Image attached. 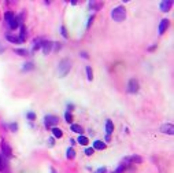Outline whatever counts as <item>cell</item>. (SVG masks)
<instances>
[{
    "instance_id": "1",
    "label": "cell",
    "mask_w": 174,
    "mask_h": 173,
    "mask_svg": "<svg viewBox=\"0 0 174 173\" xmlns=\"http://www.w3.org/2000/svg\"><path fill=\"white\" fill-rule=\"evenodd\" d=\"M71 69V62L70 59H62L59 65H58V76L59 77H65L69 74V72Z\"/></svg>"
},
{
    "instance_id": "2",
    "label": "cell",
    "mask_w": 174,
    "mask_h": 173,
    "mask_svg": "<svg viewBox=\"0 0 174 173\" xmlns=\"http://www.w3.org/2000/svg\"><path fill=\"white\" fill-rule=\"evenodd\" d=\"M111 18L115 22H122V21H125V18H126V10H125V7H122V6L115 7L111 11Z\"/></svg>"
},
{
    "instance_id": "3",
    "label": "cell",
    "mask_w": 174,
    "mask_h": 173,
    "mask_svg": "<svg viewBox=\"0 0 174 173\" xmlns=\"http://www.w3.org/2000/svg\"><path fill=\"white\" fill-rule=\"evenodd\" d=\"M59 118L56 115H45L44 117V125L47 128H54L58 124Z\"/></svg>"
},
{
    "instance_id": "4",
    "label": "cell",
    "mask_w": 174,
    "mask_h": 173,
    "mask_svg": "<svg viewBox=\"0 0 174 173\" xmlns=\"http://www.w3.org/2000/svg\"><path fill=\"white\" fill-rule=\"evenodd\" d=\"M0 147H1V154L6 157V158H10V157L12 155V154H11V147H10V144L7 143L6 140H1Z\"/></svg>"
},
{
    "instance_id": "5",
    "label": "cell",
    "mask_w": 174,
    "mask_h": 173,
    "mask_svg": "<svg viewBox=\"0 0 174 173\" xmlns=\"http://www.w3.org/2000/svg\"><path fill=\"white\" fill-rule=\"evenodd\" d=\"M137 91H139V81L136 80V78L129 80V82H128V92L129 93H136Z\"/></svg>"
},
{
    "instance_id": "6",
    "label": "cell",
    "mask_w": 174,
    "mask_h": 173,
    "mask_svg": "<svg viewBox=\"0 0 174 173\" xmlns=\"http://www.w3.org/2000/svg\"><path fill=\"white\" fill-rule=\"evenodd\" d=\"M160 132L166 133V135H173V133H174L173 124H163L162 127H160Z\"/></svg>"
},
{
    "instance_id": "7",
    "label": "cell",
    "mask_w": 174,
    "mask_h": 173,
    "mask_svg": "<svg viewBox=\"0 0 174 173\" xmlns=\"http://www.w3.org/2000/svg\"><path fill=\"white\" fill-rule=\"evenodd\" d=\"M52 43L51 41H43V44H41V50H43V54L44 55H48L51 52V50H52Z\"/></svg>"
},
{
    "instance_id": "8",
    "label": "cell",
    "mask_w": 174,
    "mask_h": 173,
    "mask_svg": "<svg viewBox=\"0 0 174 173\" xmlns=\"http://www.w3.org/2000/svg\"><path fill=\"white\" fill-rule=\"evenodd\" d=\"M171 6H173V1H170V0H163L159 7H160V11L166 12V11H169V10L171 8Z\"/></svg>"
},
{
    "instance_id": "9",
    "label": "cell",
    "mask_w": 174,
    "mask_h": 173,
    "mask_svg": "<svg viewBox=\"0 0 174 173\" xmlns=\"http://www.w3.org/2000/svg\"><path fill=\"white\" fill-rule=\"evenodd\" d=\"M167 26H169V21L167 19H162L160 21V25H159V35H163L166 32Z\"/></svg>"
},
{
    "instance_id": "10",
    "label": "cell",
    "mask_w": 174,
    "mask_h": 173,
    "mask_svg": "<svg viewBox=\"0 0 174 173\" xmlns=\"http://www.w3.org/2000/svg\"><path fill=\"white\" fill-rule=\"evenodd\" d=\"M92 148H93V150H104V148H106V143L101 142V140H95Z\"/></svg>"
},
{
    "instance_id": "11",
    "label": "cell",
    "mask_w": 174,
    "mask_h": 173,
    "mask_svg": "<svg viewBox=\"0 0 174 173\" xmlns=\"http://www.w3.org/2000/svg\"><path fill=\"white\" fill-rule=\"evenodd\" d=\"M112 131H114V124L110 120H107L106 121V133L107 135H111Z\"/></svg>"
},
{
    "instance_id": "12",
    "label": "cell",
    "mask_w": 174,
    "mask_h": 173,
    "mask_svg": "<svg viewBox=\"0 0 174 173\" xmlns=\"http://www.w3.org/2000/svg\"><path fill=\"white\" fill-rule=\"evenodd\" d=\"M51 129H52V135H54V138L60 139L63 136V132L59 129V128H51Z\"/></svg>"
},
{
    "instance_id": "13",
    "label": "cell",
    "mask_w": 174,
    "mask_h": 173,
    "mask_svg": "<svg viewBox=\"0 0 174 173\" xmlns=\"http://www.w3.org/2000/svg\"><path fill=\"white\" fill-rule=\"evenodd\" d=\"M128 161L135 162V163H141L143 159H141V157H139V155H133V157H128Z\"/></svg>"
},
{
    "instance_id": "14",
    "label": "cell",
    "mask_w": 174,
    "mask_h": 173,
    "mask_svg": "<svg viewBox=\"0 0 174 173\" xmlns=\"http://www.w3.org/2000/svg\"><path fill=\"white\" fill-rule=\"evenodd\" d=\"M26 36L28 35H26V29H25V26H21V35H19V37H18V39L21 40V43L26 40Z\"/></svg>"
},
{
    "instance_id": "15",
    "label": "cell",
    "mask_w": 174,
    "mask_h": 173,
    "mask_svg": "<svg viewBox=\"0 0 174 173\" xmlns=\"http://www.w3.org/2000/svg\"><path fill=\"white\" fill-rule=\"evenodd\" d=\"M6 39L10 41V43H15V44H19V43H21V40H19L18 37H15V36H11V35H7Z\"/></svg>"
},
{
    "instance_id": "16",
    "label": "cell",
    "mask_w": 174,
    "mask_h": 173,
    "mask_svg": "<svg viewBox=\"0 0 174 173\" xmlns=\"http://www.w3.org/2000/svg\"><path fill=\"white\" fill-rule=\"evenodd\" d=\"M41 44H43V40L41 39H36L33 43V51H37L39 48H41Z\"/></svg>"
},
{
    "instance_id": "17",
    "label": "cell",
    "mask_w": 174,
    "mask_h": 173,
    "mask_svg": "<svg viewBox=\"0 0 174 173\" xmlns=\"http://www.w3.org/2000/svg\"><path fill=\"white\" fill-rule=\"evenodd\" d=\"M71 131L75 133H80V135H82V132H84V129H82V127H80V125H75V124H73L71 125Z\"/></svg>"
},
{
    "instance_id": "18",
    "label": "cell",
    "mask_w": 174,
    "mask_h": 173,
    "mask_svg": "<svg viewBox=\"0 0 174 173\" xmlns=\"http://www.w3.org/2000/svg\"><path fill=\"white\" fill-rule=\"evenodd\" d=\"M66 157H67L69 159H73L74 157H75V151H74L73 147H70V148H67V151H66Z\"/></svg>"
},
{
    "instance_id": "19",
    "label": "cell",
    "mask_w": 174,
    "mask_h": 173,
    "mask_svg": "<svg viewBox=\"0 0 174 173\" xmlns=\"http://www.w3.org/2000/svg\"><path fill=\"white\" fill-rule=\"evenodd\" d=\"M77 142H78L80 144H82V146H86L89 140H88V138H85V136H82V135H80L78 139H77Z\"/></svg>"
},
{
    "instance_id": "20",
    "label": "cell",
    "mask_w": 174,
    "mask_h": 173,
    "mask_svg": "<svg viewBox=\"0 0 174 173\" xmlns=\"http://www.w3.org/2000/svg\"><path fill=\"white\" fill-rule=\"evenodd\" d=\"M4 18H6V22H7V23H10V22L12 21V19L15 18V15H14V14H12L11 11H8V12H6V14H4Z\"/></svg>"
},
{
    "instance_id": "21",
    "label": "cell",
    "mask_w": 174,
    "mask_h": 173,
    "mask_svg": "<svg viewBox=\"0 0 174 173\" xmlns=\"http://www.w3.org/2000/svg\"><path fill=\"white\" fill-rule=\"evenodd\" d=\"M14 52L18 54V55H21V57H28L29 55V52L26 50H22V48H17V50H14Z\"/></svg>"
},
{
    "instance_id": "22",
    "label": "cell",
    "mask_w": 174,
    "mask_h": 173,
    "mask_svg": "<svg viewBox=\"0 0 174 173\" xmlns=\"http://www.w3.org/2000/svg\"><path fill=\"white\" fill-rule=\"evenodd\" d=\"M33 69H34V65L32 63V62H28V63L23 65L22 72H29V70H33Z\"/></svg>"
},
{
    "instance_id": "23",
    "label": "cell",
    "mask_w": 174,
    "mask_h": 173,
    "mask_svg": "<svg viewBox=\"0 0 174 173\" xmlns=\"http://www.w3.org/2000/svg\"><path fill=\"white\" fill-rule=\"evenodd\" d=\"M85 70H86V76H88V80L92 81V80H93V72H92V67H90V66H86V67H85Z\"/></svg>"
},
{
    "instance_id": "24",
    "label": "cell",
    "mask_w": 174,
    "mask_h": 173,
    "mask_svg": "<svg viewBox=\"0 0 174 173\" xmlns=\"http://www.w3.org/2000/svg\"><path fill=\"white\" fill-rule=\"evenodd\" d=\"M65 120H66L67 122H71V121H73V115H71V113H70V111H67V113L65 114Z\"/></svg>"
},
{
    "instance_id": "25",
    "label": "cell",
    "mask_w": 174,
    "mask_h": 173,
    "mask_svg": "<svg viewBox=\"0 0 174 173\" xmlns=\"http://www.w3.org/2000/svg\"><path fill=\"white\" fill-rule=\"evenodd\" d=\"M26 117H28V120H30V121H33V120H36V114H34L33 111H29L28 114H26Z\"/></svg>"
},
{
    "instance_id": "26",
    "label": "cell",
    "mask_w": 174,
    "mask_h": 173,
    "mask_svg": "<svg viewBox=\"0 0 174 173\" xmlns=\"http://www.w3.org/2000/svg\"><path fill=\"white\" fill-rule=\"evenodd\" d=\"M93 148H92V147H89V148H85V154H86V155H92V154H93Z\"/></svg>"
},
{
    "instance_id": "27",
    "label": "cell",
    "mask_w": 174,
    "mask_h": 173,
    "mask_svg": "<svg viewBox=\"0 0 174 173\" xmlns=\"http://www.w3.org/2000/svg\"><path fill=\"white\" fill-rule=\"evenodd\" d=\"M60 30H62V36L65 37V39H66V37H67V32H66V28H65V26H62V28H60Z\"/></svg>"
},
{
    "instance_id": "28",
    "label": "cell",
    "mask_w": 174,
    "mask_h": 173,
    "mask_svg": "<svg viewBox=\"0 0 174 173\" xmlns=\"http://www.w3.org/2000/svg\"><path fill=\"white\" fill-rule=\"evenodd\" d=\"M10 128H11V131H12V132H17L18 125H17V124H11V125H10Z\"/></svg>"
},
{
    "instance_id": "29",
    "label": "cell",
    "mask_w": 174,
    "mask_h": 173,
    "mask_svg": "<svg viewBox=\"0 0 174 173\" xmlns=\"http://www.w3.org/2000/svg\"><path fill=\"white\" fill-rule=\"evenodd\" d=\"M106 172V168H100V169H97L95 173H104Z\"/></svg>"
},
{
    "instance_id": "30",
    "label": "cell",
    "mask_w": 174,
    "mask_h": 173,
    "mask_svg": "<svg viewBox=\"0 0 174 173\" xmlns=\"http://www.w3.org/2000/svg\"><path fill=\"white\" fill-rule=\"evenodd\" d=\"M92 21H93V17L89 18V21H88V26H90V23H92Z\"/></svg>"
},
{
    "instance_id": "31",
    "label": "cell",
    "mask_w": 174,
    "mask_h": 173,
    "mask_svg": "<svg viewBox=\"0 0 174 173\" xmlns=\"http://www.w3.org/2000/svg\"><path fill=\"white\" fill-rule=\"evenodd\" d=\"M52 144H54V139L51 138V139H50V146H52Z\"/></svg>"
},
{
    "instance_id": "32",
    "label": "cell",
    "mask_w": 174,
    "mask_h": 173,
    "mask_svg": "<svg viewBox=\"0 0 174 173\" xmlns=\"http://www.w3.org/2000/svg\"><path fill=\"white\" fill-rule=\"evenodd\" d=\"M51 172H52V173H55V169H54V168H51Z\"/></svg>"
}]
</instances>
